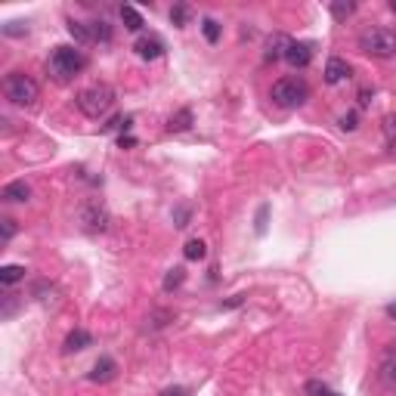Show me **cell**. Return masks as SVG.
Wrapping results in <instances>:
<instances>
[{
	"mask_svg": "<svg viewBox=\"0 0 396 396\" xmlns=\"http://www.w3.org/2000/svg\"><path fill=\"white\" fill-rule=\"evenodd\" d=\"M307 396H340V393H334L328 384H322V381H307Z\"/></svg>",
	"mask_w": 396,
	"mask_h": 396,
	"instance_id": "cell-23",
	"label": "cell"
},
{
	"mask_svg": "<svg viewBox=\"0 0 396 396\" xmlns=\"http://www.w3.org/2000/svg\"><path fill=\"white\" fill-rule=\"evenodd\" d=\"M68 34H72L78 43H93V28H90V25H84V22L68 19Z\"/></svg>",
	"mask_w": 396,
	"mask_h": 396,
	"instance_id": "cell-16",
	"label": "cell"
},
{
	"mask_svg": "<svg viewBox=\"0 0 396 396\" xmlns=\"http://www.w3.org/2000/svg\"><path fill=\"white\" fill-rule=\"evenodd\" d=\"M356 127H359L356 111H346V115H340V130H356Z\"/></svg>",
	"mask_w": 396,
	"mask_h": 396,
	"instance_id": "cell-26",
	"label": "cell"
},
{
	"mask_svg": "<svg viewBox=\"0 0 396 396\" xmlns=\"http://www.w3.org/2000/svg\"><path fill=\"white\" fill-rule=\"evenodd\" d=\"M19 278H25V266H19V263L0 266V285H16Z\"/></svg>",
	"mask_w": 396,
	"mask_h": 396,
	"instance_id": "cell-17",
	"label": "cell"
},
{
	"mask_svg": "<svg viewBox=\"0 0 396 396\" xmlns=\"http://www.w3.org/2000/svg\"><path fill=\"white\" fill-rule=\"evenodd\" d=\"M285 62H288L291 68H307L309 62H313V43H307V41H291Z\"/></svg>",
	"mask_w": 396,
	"mask_h": 396,
	"instance_id": "cell-7",
	"label": "cell"
},
{
	"mask_svg": "<svg viewBox=\"0 0 396 396\" xmlns=\"http://www.w3.org/2000/svg\"><path fill=\"white\" fill-rule=\"evenodd\" d=\"M84 65H87V59L78 47H56L47 59V72L53 74L56 80H72Z\"/></svg>",
	"mask_w": 396,
	"mask_h": 396,
	"instance_id": "cell-1",
	"label": "cell"
},
{
	"mask_svg": "<svg viewBox=\"0 0 396 396\" xmlns=\"http://www.w3.org/2000/svg\"><path fill=\"white\" fill-rule=\"evenodd\" d=\"M192 127V111L189 109H179L177 115H170V121H167V130L170 133H183V130Z\"/></svg>",
	"mask_w": 396,
	"mask_h": 396,
	"instance_id": "cell-14",
	"label": "cell"
},
{
	"mask_svg": "<svg viewBox=\"0 0 396 396\" xmlns=\"http://www.w3.org/2000/svg\"><path fill=\"white\" fill-rule=\"evenodd\" d=\"M201 34L208 43H217L220 41V22L217 19H201Z\"/></svg>",
	"mask_w": 396,
	"mask_h": 396,
	"instance_id": "cell-21",
	"label": "cell"
},
{
	"mask_svg": "<svg viewBox=\"0 0 396 396\" xmlns=\"http://www.w3.org/2000/svg\"><path fill=\"white\" fill-rule=\"evenodd\" d=\"M37 80L28 78L25 72H10L3 78V96L12 105H34L37 102Z\"/></svg>",
	"mask_w": 396,
	"mask_h": 396,
	"instance_id": "cell-4",
	"label": "cell"
},
{
	"mask_svg": "<svg viewBox=\"0 0 396 396\" xmlns=\"http://www.w3.org/2000/svg\"><path fill=\"white\" fill-rule=\"evenodd\" d=\"M381 381H384V387L393 390V393H396V359L384 362V368H381Z\"/></svg>",
	"mask_w": 396,
	"mask_h": 396,
	"instance_id": "cell-22",
	"label": "cell"
},
{
	"mask_svg": "<svg viewBox=\"0 0 396 396\" xmlns=\"http://www.w3.org/2000/svg\"><path fill=\"white\" fill-rule=\"evenodd\" d=\"M183 278H186V270L183 266H173V270H167V276H164V291H173V288H179L183 285Z\"/></svg>",
	"mask_w": 396,
	"mask_h": 396,
	"instance_id": "cell-20",
	"label": "cell"
},
{
	"mask_svg": "<svg viewBox=\"0 0 396 396\" xmlns=\"http://www.w3.org/2000/svg\"><path fill=\"white\" fill-rule=\"evenodd\" d=\"M359 50L375 59H390L396 56V34L390 28H365L359 34Z\"/></svg>",
	"mask_w": 396,
	"mask_h": 396,
	"instance_id": "cell-3",
	"label": "cell"
},
{
	"mask_svg": "<svg viewBox=\"0 0 396 396\" xmlns=\"http://www.w3.org/2000/svg\"><path fill=\"white\" fill-rule=\"evenodd\" d=\"M288 47H291V37L288 34H272L266 41V50H263V59L266 62H278L288 56Z\"/></svg>",
	"mask_w": 396,
	"mask_h": 396,
	"instance_id": "cell-9",
	"label": "cell"
},
{
	"mask_svg": "<svg viewBox=\"0 0 396 396\" xmlns=\"http://www.w3.org/2000/svg\"><path fill=\"white\" fill-rule=\"evenodd\" d=\"M239 303H241V294H235L232 300H226V303H223V307H239Z\"/></svg>",
	"mask_w": 396,
	"mask_h": 396,
	"instance_id": "cell-33",
	"label": "cell"
},
{
	"mask_svg": "<svg viewBox=\"0 0 396 396\" xmlns=\"http://www.w3.org/2000/svg\"><path fill=\"white\" fill-rule=\"evenodd\" d=\"M0 198H3V201H28V198H31V186L25 183V179H12V183L3 186Z\"/></svg>",
	"mask_w": 396,
	"mask_h": 396,
	"instance_id": "cell-11",
	"label": "cell"
},
{
	"mask_svg": "<svg viewBox=\"0 0 396 396\" xmlns=\"http://www.w3.org/2000/svg\"><path fill=\"white\" fill-rule=\"evenodd\" d=\"M387 316H390V319H396V300L387 303Z\"/></svg>",
	"mask_w": 396,
	"mask_h": 396,
	"instance_id": "cell-34",
	"label": "cell"
},
{
	"mask_svg": "<svg viewBox=\"0 0 396 396\" xmlns=\"http://www.w3.org/2000/svg\"><path fill=\"white\" fill-rule=\"evenodd\" d=\"M390 152H393V155H396V140H393V148H390Z\"/></svg>",
	"mask_w": 396,
	"mask_h": 396,
	"instance_id": "cell-36",
	"label": "cell"
},
{
	"mask_svg": "<svg viewBox=\"0 0 396 396\" xmlns=\"http://www.w3.org/2000/svg\"><path fill=\"white\" fill-rule=\"evenodd\" d=\"M183 254H186V260H204L208 257V245H204L201 239H189L183 248Z\"/></svg>",
	"mask_w": 396,
	"mask_h": 396,
	"instance_id": "cell-18",
	"label": "cell"
},
{
	"mask_svg": "<svg viewBox=\"0 0 396 396\" xmlns=\"http://www.w3.org/2000/svg\"><path fill=\"white\" fill-rule=\"evenodd\" d=\"M161 396H186V390L183 387H170V390H164Z\"/></svg>",
	"mask_w": 396,
	"mask_h": 396,
	"instance_id": "cell-31",
	"label": "cell"
},
{
	"mask_svg": "<svg viewBox=\"0 0 396 396\" xmlns=\"http://www.w3.org/2000/svg\"><path fill=\"white\" fill-rule=\"evenodd\" d=\"M78 109L84 111L87 118H93V121H99L102 115H109V109L115 105V90L105 84H96V87H87V90L78 93Z\"/></svg>",
	"mask_w": 396,
	"mask_h": 396,
	"instance_id": "cell-2",
	"label": "cell"
},
{
	"mask_svg": "<svg viewBox=\"0 0 396 396\" xmlns=\"http://www.w3.org/2000/svg\"><path fill=\"white\" fill-rule=\"evenodd\" d=\"M121 22H124L127 31H142V25H146L136 6H121Z\"/></svg>",
	"mask_w": 396,
	"mask_h": 396,
	"instance_id": "cell-15",
	"label": "cell"
},
{
	"mask_svg": "<svg viewBox=\"0 0 396 396\" xmlns=\"http://www.w3.org/2000/svg\"><path fill=\"white\" fill-rule=\"evenodd\" d=\"M115 371H118V362L111 356H102V359H96V365H93V371H90V381H111L115 377Z\"/></svg>",
	"mask_w": 396,
	"mask_h": 396,
	"instance_id": "cell-12",
	"label": "cell"
},
{
	"mask_svg": "<svg viewBox=\"0 0 396 396\" xmlns=\"http://www.w3.org/2000/svg\"><path fill=\"white\" fill-rule=\"evenodd\" d=\"M390 10H393V12H396V0H393V3H390Z\"/></svg>",
	"mask_w": 396,
	"mask_h": 396,
	"instance_id": "cell-35",
	"label": "cell"
},
{
	"mask_svg": "<svg viewBox=\"0 0 396 396\" xmlns=\"http://www.w3.org/2000/svg\"><path fill=\"white\" fill-rule=\"evenodd\" d=\"M350 78V65H346V59H340V56H331V59L325 62V84H340V80Z\"/></svg>",
	"mask_w": 396,
	"mask_h": 396,
	"instance_id": "cell-10",
	"label": "cell"
},
{
	"mask_svg": "<svg viewBox=\"0 0 396 396\" xmlns=\"http://www.w3.org/2000/svg\"><path fill=\"white\" fill-rule=\"evenodd\" d=\"M170 22L177 25V28H183V25L189 22V6H186V3H177V6H170Z\"/></svg>",
	"mask_w": 396,
	"mask_h": 396,
	"instance_id": "cell-24",
	"label": "cell"
},
{
	"mask_svg": "<svg viewBox=\"0 0 396 396\" xmlns=\"http://www.w3.org/2000/svg\"><path fill=\"white\" fill-rule=\"evenodd\" d=\"M272 102L282 105V109H297V105H303L309 99V87L303 78H278L276 84H272Z\"/></svg>",
	"mask_w": 396,
	"mask_h": 396,
	"instance_id": "cell-5",
	"label": "cell"
},
{
	"mask_svg": "<svg viewBox=\"0 0 396 396\" xmlns=\"http://www.w3.org/2000/svg\"><path fill=\"white\" fill-rule=\"evenodd\" d=\"M118 146H121V148H124V146H133V136H124V133H121V140H118Z\"/></svg>",
	"mask_w": 396,
	"mask_h": 396,
	"instance_id": "cell-32",
	"label": "cell"
},
{
	"mask_svg": "<svg viewBox=\"0 0 396 396\" xmlns=\"http://www.w3.org/2000/svg\"><path fill=\"white\" fill-rule=\"evenodd\" d=\"M133 50H136V56L140 59H158L161 53H164V41H161L158 34H140L136 37V43H133Z\"/></svg>",
	"mask_w": 396,
	"mask_h": 396,
	"instance_id": "cell-6",
	"label": "cell"
},
{
	"mask_svg": "<svg viewBox=\"0 0 396 396\" xmlns=\"http://www.w3.org/2000/svg\"><path fill=\"white\" fill-rule=\"evenodd\" d=\"M80 220H84V226L90 229V232H102V229L109 226V214H105V208H99L96 201L80 210Z\"/></svg>",
	"mask_w": 396,
	"mask_h": 396,
	"instance_id": "cell-8",
	"label": "cell"
},
{
	"mask_svg": "<svg viewBox=\"0 0 396 396\" xmlns=\"http://www.w3.org/2000/svg\"><path fill=\"white\" fill-rule=\"evenodd\" d=\"M90 344H93V334L84 331V328H74V331L65 338V353H80V350H87Z\"/></svg>",
	"mask_w": 396,
	"mask_h": 396,
	"instance_id": "cell-13",
	"label": "cell"
},
{
	"mask_svg": "<svg viewBox=\"0 0 396 396\" xmlns=\"http://www.w3.org/2000/svg\"><path fill=\"white\" fill-rule=\"evenodd\" d=\"M173 217H177V226L183 229L186 223H189V208H177V214H173Z\"/></svg>",
	"mask_w": 396,
	"mask_h": 396,
	"instance_id": "cell-30",
	"label": "cell"
},
{
	"mask_svg": "<svg viewBox=\"0 0 396 396\" xmlns=\"http://www.w3.org/2000/svg\"><path fill=\"white\" fill-rule=\"evenodd\" d=\"M353 12H356V3H350V0H334V3H331V16L338 19V22L350 19Z\"/></svg>",
	"mask_w": 396,
	"mask_h": 396,
	"instance_id": "cell-19",
	"label": "cell"
},
{
	"mask_svg": "<svg viewBox=\"0 0 396 396\" xmlns=\"http://www.w3.org/2000/svg\"><path fill=\"white\" fill-rule=\"evenodd\" d=\"M0 226H3V235H0V241L6 245V241H10L12 235H16V223H12L10 217H3V220H0Z\"/></svg>",
	"mask_w": 396,
	"mask_h": 396,
	"instance_id": "cell-27",
	"label": "cell"
},
{
	"mask_svg": "<svg viewBox=\"0 0 396 396\" xmlns=\"http://www.w3.org/2000/svg\"><path fill=\"white\" fill-rule=\"evenodd\" d=\"M28 28H22V22H10V25H3V34H10V37H22Z\"/></svg>",
	"mask_w": 396,
	"mask_h": 396,
	"instance_id": "cell-28",
	"label": "cell"
},
{
	"mask_svg": "<svg viewBox=\"0 0 396 396\" xmlns=\"http://www.w3.org/2000/svg\"><path fill=\"white\" fill-rule=\"evenodd\" d=\"M90 28H93V41H102V43H109V41H111V28H109V22H93Z\"/></svg>",
	"mask_w": 396,
	"mask_h": 396,
	"instance_id": "cell-25",
	"label": "cell"
},
{
	"mask_svg": "<svg viewBox=\"0 0 396 396\" xmlns=\"http://www.w3.org/2000/svg\"><path fill=\"white\" fill-rule=\"evenodd\" d=\"M266 210H270V208H260L257 210V235L266 232Z\"/></svg>",
	"mask_w": 396,
	"mask_h": 396,
	"instance_id": "cell-29",
	"label": "cell"
}]
</instances>
